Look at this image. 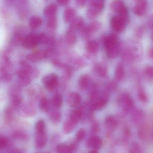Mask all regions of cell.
<instances>
[{"label": "cell", "instance_id": "6da1fadb", "mask_svg": "<svg viewBox=\"0 0 153 153\" xmlns=\"http://www.w3.org/2000/svg\"><path fill=\"white\" fill-rule=\"evenodd\" d=\"M45 35L43 34L35 35L31 34L22 39L21 44L22 46L27 49H31L36 47L44 39Z\"/></svg>", "mask_w": 153, "mask_h": 153}, {"label": "cell", "instance_id": "7a4b0ae2", "mask_svg": "<svg viewBox=\"0 0 153 153\" xmlns=\"http://www.w3.org/2000/svg\"><path fill=\"white\" fill-rule=\"evenodd\" d=\"M104 6L103 0H92L86 10V16L90 19L96 18L102 12Z\"/></svg>", "mask_w": 153, "mask_h": 153}, {"label": "cell", "instance_id": "3957f363", "mask_svg": "<svg viewBox=\"0 0 153 153\" xmlns=\"http://www.w3.org/2000/svg\"><path fill=\"white\" fill-rule=\"evenodd\" d=\"M119 102L125 112H129L134 106L133 99L128 94H124L121 95L119 99Z\"/></svg>", "mask_w": 153, "mask_h": 153}, {"label": "cell", "instance_id": "277c9868", "mask_svg": "<svg viewBox=\"0 0 153 153\" xmlns=\"http://www.w3.org/2000/svg\"><path fill=\"white\" fill-rule=\"evenodd\" d=\"M42 82L47 90H53L58 85V76L54 74L46 75L43 77Z\"/></svg>", "mask_w": 153, "mask_h": 153}, {"label": "cell", "instance_id": "5b68a950", "mask_svg": "<svg viewBox=\"0 0 153 153\" xmlns=\"http://www.w3.org/2000/svg\"><path fill=\"white\" fill-rule=\"evenodd\" d=\"M126 22L118 16H114L111 20V26L114 31L122 32L126 29Z\"/></svg>", "mask_w": 153, "mask_h": 153}, {"label": "cell", "instance_id": "8992f818", "mask_svg": "<svg viewBox=\"0 0 153 153\" xmlns=\"http://www.w3.org/2000/svg\"><path fill=\"white\" fill-rule=\"evenodd\" d=\"M147 6L146 0H137L135 5L134 7V13L137 16H143L146 12Z\"/></svg>", "mask_w": 153, "mask_h": 153}, {"label": "cell", "instance_id": "52a82bcc", "mask_svg": "<svg viewBox=\"0 0 153 153\" xmlns=\"http://www.w3.org/2000/svg\"><path fill=\"white\" fill-rule=\"evenodd\" d=\"M102 144V139L98 136L92 137L89 138L86 142V145L88 147L95 150L100 148Z\"/></svg>", "mask_w": 153, "mask_h": 153}, {"label": "cell", "instance_id": "ba28073f", "mask_svg": "<svg viewBox=\"0 0 153 153\" xmlns=\"http://www.w3.org/2000/svg\"><path fill=\"white\" fill-rule=\"evenodd\" d=\"M82 100L81 96L79 94L76 92L70 93L67 98V103L69 106L72 107H76L80 104Z\"/></svg>", "mask_w": 153, "mask_h": 153}, {"label": "cell", "instance_id": "9c48e42d", "mask_svg": "<svg viewBox=\"0 0 153 153\" xmlns=\"http://www.w3.org/2000/svg\"><path fill=\"white\" fill-rule=\"evenodd\" d=\"M104 44L106 50H109L118 45L117 37L114 34L108 35L104 39Z\"/></svg>", "mask_w": 153, "mask_h": 153}, {"label": "cell", "instance_id": "30bf717a", "mask_svg": "<svg viewBox=\"0 0 153 153\" xmlns=\"http://www.w3.org/2000/svg\"><path fill=\"white\" fill-rule=\"evenodd\" d=\"M57 11V7L54 4H48L44 10V15L47 18H50L55 17Z\"/></svg>", "mask_w": 153, "mask_h": 153}, {"label": "cell", "instance_id": "8fae6325", "mask_svg": "<svg viewBox=\"0 0 153 153\" xmlns=\"http://www.w3.org/2000/svg\"><path fill=\"white\" fill-rule=\"evenodd\" d=\"M76 146L74 144H71L67 146L64 144H61L57 146L56 152L57 153H72L75 150Z\"/></svg>", "mask_w": 153, "mask_h": 153}, {"label": "cell", "instance_id": "7c38bea8", "mask_svg": "<svg viewBox=\"0 0 153 153\" xmlns=\"http://www.w3.org/2000/svg\"><path fill=\"white\" fill-rule=\"evenodd\" d=\"M46 56V53L45 52L42 51H36L31 53L27 56V58L30 61L33 62H39L42 58Z\"/></svg>", "mask_w": 153, "mask_h": 153}, {"label": "cell", "instance_id": "4fadbf2b", "mask_svg": "<svg viewBox=\"0 0 153 153\" xmlns=\"http://www.w3.org/2000/svg\"><path fill=\"white\" fill-rule=\"evenodd\" d=\"M47 143V138L46 134H36L35 144L36 147L42 148L45 147Z\"/></svg>", "mask_w": 153, "mask_h": 153}, {"label": "cell", "instance_id": "5bb4252c", "mask_svg": "<svg viewBox=\"0 0 153 153\" xmlns=\"http://www.w3.org/2000/svg\"><path fill=\"white\" fill-rule=\"evenodd\" d=\"M76 15V12L73 8H68L65 9L64 12L63 18L66 22L72 21Z\"/></svg>", "mask_w": 153, "mask_h": 153}, {"label": "cell", "instance_id": "9a60e30c", "mask_svg": "<svg viewBox=\"0 0 153 153\" xmlns=\"http://www.w3.org/2000/svg\"><path fill=\"white\" fill-rule=\"evenodd\" d=\"M150 128L148 126L143 125L138 129V137L142 140H146L150 136Z\"/></svg>", "mask_w": 153, "mask_h": 153}, {"label": "cell", "instance_id": "2e32d148", "mask_svg": "<svg viewBox=\"0 0 153 153\" xmlns=\"http://www.w3.org/2000/svg\"><path fill=\"white\" fill-rule=\"evenodd\" d=\"M125 5L122 0H113L111 4V10L113 12L118 13Z\"/></svg>", "mask_w": 153, "mask_h": 153}, {"label": "cell", "instance_id": "e0dca14e", "mask_svg": "<svg viewBox=\"0 0 153 153\" xmlns=\"http://www.w3.org/2000/svg\"><path fill=\"white\" fill-rule=\"evenodd\" d=\"M42 19L37 16H33L30 18L29 20V26L33 29L37 28L42 24Z\"/></svg>", "mask_w": 153, "mask_h": 153}, {"label": "cell", "instance_id": "ac0fdd59", "mask_svg": "<svg viewBox=\"0 0 153 153\" xmlns=\"http://www.w3.org/2000/svg\"><path fill=\"white\" fill-rule=\"evenodd\" d=\"M83 24L84 20L82 17H76L72 21L70 29L74 30L80 29L82 27Z\"/></svg>", "mask_w": 153, "mask_h": 153}, {"label": "cell", "instance_id": "d6986e66", "mask_svg": "<svg viewBox=\"0 0 153 153\" xmlns=\"http://www.w3.org/2000/svg\"><path fill=\"white\" fill-rule=\"evenodd\" d=\"M105 125L108 128L113 129L117 126V121L113 116H108L106 118L105 121Z\"/></svg>", "mask_w": 153, "mask_h": 153}, {"label": "cell", "instance_id": "ffe728a7", "mask_svg": "<svg viewBox=\"0 0 153 153\" xmlns=\"http://www.w3.org/2000/svg\"><path fill=\"white\" fill-rule=\"evenodd\" d=\"M36 134H46L45 124V121L42 120H39L36 124Z\"/></svg>", "mask_w": 153, "mask_h": 153}, {"label": "cell", "instance_id": "44dd1931", "mask_svg": "<svg viewBox=\"0 0 153 153\" xmlns=\"http://www.w3.org/2000/svg\"><path fill=\"white\" fill-rule=\"evenodd\" d=\"M125 69L122 65H119L117 66L115 71V77L117 81L123 80L125 76Z\"/></svg>", "mask_w": 153, "mask_h": 153}, {"label": "cell", "instance_id": "7402d4cb", "mask_svg": "<svg viewBox=\"0 0 153 153\" xmlns=\"http://www.w3.org/2000/svg\"><path fill=\"white\" fill-rule=\"evenodd\" d=\"M82 112L80 110H76L73 111L70 116V120L75 124H77L82 117Z\"/></svg>", "mask_w": 153, "mask_h": 153}, {"label": "cell", "instance_id": "603a6c76", "mask_svg": "<svg viewBox=\"0 0 153 153\" xmlns=\"http://www.w3.org/2000/svg\"><path fill=\"white\" fill-rule=\"evenodd\" d=\"M76 34L74 30L70 29L66 33V40L69 44H73L76 42Z\"/></svg>", "mask_w": 153, "mask_h": 153}, {"label": "cell", "instance_id": "cb8c5ba5", "mask_svg": "<svg viewBox=\"0 0 153 153\" xmlns=\"http://www.w3.org/2000/svg\"><path fill=\"white\" fill-rule=\"evenodd\" d=\"M89 82V77L87 75H82L80 76L79 78V86L80 88L82 89H85L86 88L88 85V84Z\"/></svg>", "mask_w": 153, "mask_h": 153}, {"label": "cell", "instance_id": "d4e9b609", "mask_svg": "<svg viewBox=\"0 0 153 153\" xmlns=\"http://www.w3.org/2000/svg\"><path fill=\"white\" fill-rule=\"evenodd\" d=\"M76 124L74 123L70 120L65 122L63 126V130L66 134H69L74 129Z\"/></svg>", "mask_w": 153, "mask_h": 153}, {"label": "cell", "instance_id": "484cf974", "mask_svg": "<svg viewBox=\"0 0 153 153\" xmlns=\"http://www.w3.org/2000/svg\"><path fill=\"white\" fill-rule=\"evenodd\" d=\"M87 49L90 53H95L99 50V45L95 41L88 42L87 45Z\"/></svg>", "mask_w": 153, "mask_h": 153}, {"label": "cell", "instance_id": "4316f807", "mask_svg": "<svg viewBox=\"0 0 153 153\" xmlns=\"http://www.w3.org/2000/svg\"><path fill=\"white\" fill-rule=\"evenodd\" d=\"M107 54L109 57L111 58H115L119 53L120 48L119 45H117L114 47L107 50Z\"/></svg>", "mask_w": 153, "mask_h": 153}, {"label": "cell", "instance_id": "83f0119b", "mask_svg": "<svg viewBox=\"0 0 153 153\" xmlns=\"http://www.w3.org/2000/svg\"><path fill=\"white\" fill-rule=\"evenodd\" d=\"M100 27V23L99 22H94L85 28V31L87 33H90L92 31L97 30Z\"/></svg>", "mask_w": 153, "mask_h": 153}, {"label": "cell", "instance_id": "f1b7e54d", "mask_svg": "<svg viewBox=\"0 0 153 153\" xmlns=\"http://www.w3.org/2000/svg\"><path fill=\"white\" fill-rule=\"evenodd\" d=\"M57 19L56 16L48 18L47 22V26L48 28L51 30L55 29L57 26Z\"/></svg>", "mask_w": 153, "mask_h": 153}, {"label": "cell", "instance_id": "f546056e", "mask_svg": "<svg viewBox=\"0 0 153 153\" xmlns=\"http://www.w3.org/2000/svg\"><path fill=\"white\" fill-rule=\"evenodd\" d=\"M108 100L106 98H102L100 99L94 105V108L95 110H100L104 108V106L107 104Z\"/></svg>", "mask_w": 153, "mask_h": 153}, {"label": "cell", "instance_id": "4dcf8cb0", "mask_svg": "<svg viewBox=\"0 0 153 153\" xmlns=\"http://www.w3.org/2000/svg\"><path fill=\"white\" fill-rule=\"evenodd\" d=\"M138 97L143 103H146L148 101V96L143 89H140L138 91Z\"/></svg>", "mask_w": 153, "mask_h": 153}, {"label": "cell", "instance_id": "1f68e13d", "mask_svg": "<svg viewBox=\"0 0 153 153\" xmlns=\"http://www.w3.org/2000/svg\"><path fill=\"white\" fill-rule=\"evenodd\" d=\"M39 107L41 110L44 111H47L49 107V102L46 98H42L39 102Z\"/></svg>", "mask_w": 153, "mask_h": 153}, {"label": "cell", "instance_id": "d6a6232c", "mask_svg": "<svg viewBox=\"0 0 153 153\" xmlns=\"http://www.w3.org/2000/svg\"><path fill=\"white\" fill-rule=\"evenodd\" d=\"M53 102L56 107L59 108L62 104V98L60 94H57L55 95L53 98Z\"/></svg>", "mask_w": 153, "mask_h": 153}, {"label": "cell", "instance_id": "836d02e7", "mask_svg": "<svg viewBox=\"0 0 153 153\" xmlns=\"http://www.w3.org/2000/svg\"><path fill=\"white\" fill-rule=\"evenodd\" d=\"M129 153H141V148L137 143H132L129 150Z\"/></svg>", "mask_w": 153, "mask_h": 153}, {"label": "cell", "instance_id": "e575fe53", "mask_svg": "<svg viewBox=\"0 0 153 153\" xmlns=\"http://www.w3.org/2000/svg\"><path fill=\"white\" fill-rule=\"evenodd\" d=\"M144 74L147 79L153 80V67L147 66L144 70Z\"/></svg>", "mask_w": 153, "mask_h": 153}, {"label": "cell", "instance_id": "d590c367", "mask_svg": "<svg viewBox=\"0 0 153 153\" xmlns=\"http://www.w3.org/2000/svg\"><path fill=\"white\" fill-rule=\"evenodd\" d=\"M85 135H86V132L85 130L83 128H81L77 131L76 134V139L77 141L79 142L82 141L84 138L85 137Z\"/></svg>", "mask_w": 153, "mask_h": 153}, {"label": "cell", "instance_id": "8d00e7d4", "mask_svg": "<svg viewBox=\"0 0 153 153\" xmlns=\"http://www.w3.org/2000/svg\"><path fill=\"white\" fill-rule=\"evenodd\" d=\"M13 113L11 108L8 107L5 109L4 111V116L5 118L8 120H10L12 119Z\"/></svg>", "mask_w": 153, "mask_h": 153}, {"label": "cell", "instance_id": "74e56055", "mask_svg": "<svg viewBox=\"0 0 153 153\" xmlns=\"http://www.w3.org/2000/svg\"><path fill=\"white\" fill-rule=\"evenodd\" d=\"M22 101V98L20 95H15L12 99V103L14 106H17L21 103Z\"/></svg>", "mask_w": 153, "mask_h": 153}, {"label": "cell", "instance_id": "f35d334b", "mask_svg": "<svg viewBox=\"0 0 153 153\" xmlns=\"http://www.w3.org/2000/svg\"><path fill=\"white\" fill-rule=\"evenodd\" d=\"M133 118L134 122L136 123H139L142 120L143 114L140 111H137L134 113Z\"/></svg>", "mask_w": 153, "mask_h": 153}, {"label": "cell", "instance_id": "ab89813d", "mask_svg": "<svg viewBox=\"0 0 153 153\" xmlns=\"http://www.w3.org/2000/svg\"><path fill=\"white\" fill-rule=\"evenodd\" d=\"M13 137L15 138H17V139H21V140H27L28 137L27 135L23 133H21V132H15L13 134Z\"/></svg>", "mask_w": 153, "mask_h": 153}, {"label": "cell", "instance_id": "60d3db41", "mask_svg": "<svg viewBox=\"0 0 153 153\" xmlns=\"http://www.w3.org/2000/svg\"><path fill=\"white\" fill-rule=\"evenodd\" d=\"M9 144V141L7 138L2 137L0 138V149H4Z\"/></svg>", "mask_w": 153, "mask_h": 153}, {"label": "cell", "instance_id": "b9f144b4", "mask_svg": "<svg viewBox=\"0 0 153 153\" xmlns=\"http://www.w3.org/2000/svg\"><path fill=\"white\" fill-rule=\"evenodd\" d=\"M1 79L4 82L8 83L12 80V76L9 73H2Z\"/></svg>", "mask_w": 153, "mask_h": 153}, {"label": "cell", "instance_id": "7bdbcfd3", "mask_svg": "<svg viewBox=\"0 0 153 153\" xmlns=\"http://www.w3.org/2000/svg\"><path fill=\"white\" fill-rule=\"evenodd\" d=\"M50 117H51V120H53L54 122H58L61 118V116L58 112H57V113L56 112V113L51 114Z\"/></svg>", "mask_w": 153, "mask_h": 153}, {"label": "cell", "instance_id": "ee69618b", "mask_svg": "<svg viewBox=\"0 0 153 153\" xmlns=\"http://www.w3.org/2000/svg\"><path fill=\"white\" fill-rule=\"evenodd\" d=\"M123 134L126 137H129L131 136V131L129 128L126 127L123 129Z\"/></svg>", "mask_w": 153, "mask_h": 153}, {"label": "cell", "instance_id": "f6af8a7d", "mask_svg": "<svg viewBox=\"0 0 153 153\" xmlns=\"http://www.w3.org/2000/svg\"><path fill=\"white\" fill-rule=\"evenodd\" d=\"M99 127L97 123H94L91 127V131L94 134L99 133Z\"/></svg>", "mask_w": 153, "mask_h": 153}, {"label": "cell", "instance_id": "bcb514c9", "mask_svg": "<svg viewBox=\"0 0 153 153\" xmlns=\"http://www.w3.org/2000/svg\"><path fill=\"white\" fill-rule=\"evenodd\" d=\"M70 0H57V3L62 6H66L69 4Z\"/></svg>", "mask_w": 153, "mask_h": 153}, {"label": "cell", "instance_id": "7dc6e473", "mask_svg": "<svg viewBox=\"0 0 153 153\" xmlns=\"http://www.w3.org/2000/svg\"><path fill=\"white\" fill-rule=\"evenodd\" d=\"M86 0H76V5L79 7H82L84 6Z\"/></svg>", "mask_w": 153, "mask_h": 153}, {"label": "cell", "instance_id": "c3c4849f", "mask_svg": "<svg viewBox=\"0 0 153 153\" xmlns=\"http://www.w3.org/2000/svg\"><path fill=\"white\" fill-rule=\"evenodd\" d=\"M98 72H99V74L101 76H105L106 74V70L102 67L99 68V70H98Z\"/></svg>", "mask_w": 153, "mask_h": 153}, {"label": "cell", "instance_id": "681fc988", "mask_svg": "<svg viewBox=\"0 0 153 153\" xmlns=\"http://www.w3.org/2000/svg\"><path fill=\"white\" fill-rule=\"evenodd\" d=\"M144 31V28L143 27H139L137 30V35L138 36H140L143 35Z\"/></svg>", "mask_w": 153, "mask_h": 153}, {"label": "cell", "instance_id": "f907efd6", "mask_svg": "<svg viewBox=\"0 0 153 153\" xmlns=\"http://www.w3.org/2000/svg\"><path fill=\"white\" fill-rule=\"evenodd\" d=\"M149 27L152 29L153 30V14L151 16L149 19V22H148Z\"/></svg>", "mask_w": 153, "mask_h": 153}, {"label": "cell", "instance_id": "816d5d0a", "mask_svg": "<svg viewBox=\"0 0 153 153\" xmlns=\"http://www.w3.org/2000/svg\"><path fill=\"white\" fill-rule=\"evenodd\" d=\"M4 2L8 5H12L17 1V0H4Z\"/></svg>", "mask_w": 153, "mask_h": 153}, {"label": "cell", "instance_id": "f5cc1de1", "mask_svg": "<svg viewBox=\"0 0 153 153\" xmlns=\"http://www.w3.org/2000/svg\"><path fill=\"white\" fill-rule=\"evenodd\" d=\"M149 54L150 57H152V58H153V48H152V49L150 50Z\"/></svg>", "mask_w": 153, "mask_h": 153}, {"label": "cell", "instance_id": "db71d44e", "mask_svg": "<svg viewBox=\"0 0 153 153\" xmlns=\"http://www.w3.org/2000/svg\"><path fill=\"white\" fill-rule=\"evenodd\" d=\"M89 153H98V150H95V149H93L90 151Z\"/></svg>", "mask_w": 153, "mask_h": 153}, {"label": "cell", "instance_id": "11a10c76", "mask_svg": "<svg viewBox=\"0 0 153 153\" xmlns=\"http://www.w3.org/2000/svg\"><path fill=\"white\" fill-rule=\"evenodd\" d=\"M152 40H153V33L152 35Z\"/></svg>", "mask_w": 153, "mask_h": 153}, {"label": "cell", "instance_id": "9f6ffc18", "mask_svg": "<svg viewBox=\"0 0 153 153\" xmlns=\"http://www.w3.org/2000/svg\"></svg>", "mask_w": 153, "mask_h": 153}, {"label": "cell", "instance_id": "6f0895ef", "mask_svg": "<svg viewBox=\"0 0 153 153\" xmlns=\"http://www.w3.org/2000/svg\"></svg>", "mask_w": 153, "mask_h": 153}]
</instances>
